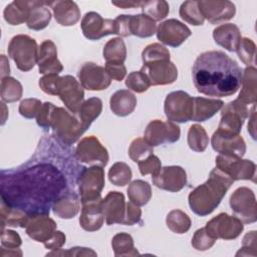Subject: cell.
Masks as SVG:
<instances>
[{"instance_id":"cell-36","label":"cell","mask_w":257,"mask_h":257,"mask_svg":"<svg viewBox=\"0 0 257 257\" xmlns=\"http://www.w3.org/2000/svg\"><path fill=\"white\" fill-rule=\"evenodd\" d=\"M102 54L106 62L123 63L126 57V48L123 40L120 37L108 40L103 47Z\"/></svg>"},{"instance_id":"cell-63","label":"cell","mask_w":257,"mask_h":257,"mask_svg":"<svg viewBox=\"0 0 257 257\" xmlns=\"http://www.w3.org/2000/svg\"><path fill=\"white\" fill-rule=\"evenodd\" d=\"M1 78H4L6 76H9V62L5 55H1Z\"/></svg>"},{"instance_id":"cell-38","label":"cell","mask_w":257,"mask_h":257,"mask_svg":"<svg viewBox=\"0 0 257 257\" xmlns=\"http://www.w3.org/2000/svg\"><path fill=\"white\" fill-rule=\"evenodd\" d=\"M46 2L43 1L42 4L33 8L26 21L27 27L32 30L44 29L51 20V13L49 9L45 6Z\"/></svg>"},{"instance_id":"cell-54","label":"cell","mask_w":257,"mask_h":257,"mask_svg":"<svg viewBox=\"0 0 257 257\" xmlns=\"http://www.w3.org/2000/svg\"><path fill=\"white\" fill-rule=\"evenodd\" d=\"M20 236L12 230H2L1 233V248L8 250H17L21 245Z\"/></svg>"},{"instance_id":"cell-53","label":"cell","mask_w":257,"mask_h":257,"mask_svg":"<svg viewBox=\"0 0 257 257\" xmlns=\"http://www.w3.org/2000/svg\"><path fill=\"white\" fill-rule=\"evenodd\" d=\"M256 231L248 232L242 242V247L239 252L236 253V256L243 255V256H256L257 255V244H256Z\"/></svg>"},{"instance_id":"cell-10","label":"cell","mask_w":257,"mask_h":257,"mask_svg":"<svg viewBox=\"0 0 257 257\" xmlns=\"http://www.w3.org/2000/svg\"><path fill=\"white\" fill-rule=\"evenodd\" d=\"M232 211L242 223H254L257 220L256 199L253 191L247 187L238 188L230 198Z\"/></svg>"},{"instance_id":"cell-52","label":"cell","mask_w":257,"mask_h":257,"mask_svg":"<svg viewBox=\"0 0 257 257\" xmlns=\"http://www.w3.org/2000/svg\"><path fill=\"white\" fill-rule=\"evenodd\" d=\"M55 105L51 102H44L42 104V107L36 117L37 124L43 128H50L53 118V113L55 109Z\"/></svg>"},{"instance_id":"cell-24","label":"cell","mask_w":257,"mask_h":257,"mask_svg":"<svg viewBox=\"0 0 257 257\" xmlns=\"http://www.w3.org/2000/svg\"><path fill=\"white\" fill-rule=\"evenodd\" d=\"M101 199L81 202V213L79 224L81 228L88 232L97 231L104 222V216L100 208Z\"/></svg>"},{"instance_id":"cell-48","label":"cell","mask_w":257,"mask_h":257,"mask_svg":"<svg viewBox=\"0 0 257 257\" xmlns=\"http://www.w3.org/2000/svg\"><path fill=\"white\" fill-rule=\"evenodd\" d=\"M125 85L127 86L128 89L138 93H142L149 89V87L151 86V83L148 76L143 71L140 70V71H133L126 76Z\"/></svg>"},{"instance_id":"cell-16","label":"cell","mask_w":257,"mask_h":257,"mask_svg":"<svg viewBox=\"0 0 257 257\" xmlns=\"http://www.w3.org/2000/svg\"><path fill=\"white\" fill-rule=\"evenodd\" d=\"M141 71L148 76L151 85L171 84L178 77V69L170 60H158L144 63Z\"/></svg>"},{"instance_id":"cell-18","label":"cell","mask_w":257,"mask_h":257,"mask_svg":"<svg viewBox=\"0 0 257 257\" xmlns=\"http://www.w3.org/2000/svg\"><path fill=\"white\" fill-rule=\"evenodd\" d=\"M26 234L37 242H47L56 231V223L49 214H31L25 223Z\"/></svg>"},{"instance_id":"cell-43","label":"cell","mask_w":257,"mask_h":257,"mask_svg":"<svg viewBox=\"0 0 257 257\" xmlns=\"http://www.w3.org/2000/svg\"><path fill=\"white\" fill-rule=\"evenodd\" d=\"M180 17L189 24L194 26L203 25L205 18L203 17L199 6L198 1H185L182 3L179 11Z\"/></svg>"},{"instance_id":"cell-7","label":"cell","mask_w":257,"mask_h":257,"mask_svg":"<svg viewBox=\"0 0 257 257\" xmlns=\"http://www.w3.org/2000/svg\"><path fill=\"white\" fill-rule=\"evenodd\" d=\"M194 97L183 90L169 93L165 99L164 109L167 118L173 122L192 120Z\"/></svg>"},{"instance_id":"cell-2","label":"cell","mask_w":257,"mask_h":257,"mask_svg":"<svg viewBox=\"0 0 257 257\" xmlns=\"http://www.w3.org/2000/svg\"><path fill=\"white\" fill-rule=\"evenodd\" d=\"M243 70L223 51L211 50L201 53L192 68L195 87L209 96H230L241 85Z\"/></svg>"},{"instance_id":"cell-30","label":"cell","mask_w":257,"mask_h":257,"mask_svg":"<svg viewBox=\"0 0 257 257\" xmlns=\"http://www.w3.org/2000/svg\"><path fill=\"white\" fill-rule=\"evenodd\" d=\"M111 111L117 116H126L131 114L137 106V97L127 89L115 91L109 100Z\"/></svg>"},{"instance_id":"cell-47","label":"cell","mask_w":257,"mask_h":257,"mask_svg":"<svg viewBox=\"0 0 257 257\" xmlns=\"http://www.w3.org/2000/svg\"><path fill=\"white\" fill-rule=\"evenodd\" d=\"M236 51L243 63H245L248 66H255L256 45L252 41V39L247 37L242 38Z\"/></svg>"},{"instance_id":"cell-62","label":"cell","mask_w":257,"mask_h":257,"mask_svg":"<svg viewBox=\"0 0 257 257\" xmlns=\"http://www.w3.org/2000/svg\"><path fill=\"white\" fill-rule=\"evenodd\" d=\"M143 4L142 1H120V2H112V5L117 6L122 9L126 8H136V7H141Z\"/></svg>"},{"instance_id":"cell-58","label":"cell","mask_w":257,"mask_h":257,"mask_svg":"<svg viewBox=\"0 0 257 257\" xmlns=\"http://www.w3.org/2000/svg\"><path fill=\"white\" fill-rule=\"evenodd\" d=\"M53 250L50 253H47V256H63V255H67V256H96V253L94 251H92L89 248H84V247H73V248H69L67 251H63L62 249H57Z\"/></svg>"},{"instance_id":"cell-15","label":"cell","mask_w":257,"mask_h":257,"mask_svg":"<svg viewBox=\"0 0 257 257\" xmlns=\"http://www.w3.org/2000/svg\"><path fill=\"white\" fill-rule=\"evenodd\" d=\"M79 82L83 88L88 90L106 89L111 82L104 67L93 62H85L78 70Z\"/></svg>"},{"instance_id":"cell-35","label":"cell","mask_w":257,"mask_h":257,"mask_svg":"<svg viewBox=\"0 0 257 257\" xmlns=\"http://www.w3.org/2000/svg\"><path fill=\"white\" fill-rule=\"evenodd\" d=\"M157 31L156 22L145 14L132 15L131 33L138 37L146 38L153 36Z\"/></svg>"},{"instance_id":"cell-55","label":"cell","mask_w":257,"mask_h":257,"mask_svg":"<svg viewBox=\"0 0 257 257\" xmlns=\"http://www.w3.org/2000/svg\"><path fill=\"white\" fill-rule=\"evenodd\" d=\"M131 18H132V15H118L115 19H113L114 34L121 37H126L132 35Z\"/></svg>"},{"instance_id":"cell-33","label":"cell","mask_w":257,"mask_h":257,"mask_svg":"<svg viewBox=\"0 0 257 257\" xmlns=\"http://www.w3.org/2000/svg\"><path fill=\"white\" fill-rule=\"evenodd\" d=\"M102 110V101L97 97H91L83 101L79 110L77 111V117L81 121L84 130L86 131L91 122L98 117Z\"/></svg>"},{"instance_id":"cell-6","label":"cell","mask_w":257,"mask_h":257,"mask_svg":"<svg viewBox=\"0 0 257 257\" xmlns=\"http://www.w3.org/2000/svg\"><path fill=\"white\" fill-rule=\"evenodd\" d=\"M249 116L247 104L239 99L230 101L222 109L221 119L216 133L221 136L235 137L240 135L244 120Z\"/></svg>"},{"instance_id":"cell-5","label":"cell","mask_w":257,"mask_h":257,"mask_svg":"<svg viewBox=\"0 0 257 257\" xmlns=\"http://www.w3.org/2000/svg\"><path fill=\"white\" fill-rule=\"evenodd\" d=\"M51 127L54 135L65 145L74 144L85 132L77 116L71 115L62 107H55Z\"/></svg>"},{"instance_id":"cell-4","label":"cell","mask_w":257,"mask_h":257,"mask_svg":"<svg viewBox=\"0 0 257 257\" xmlns=\"http://www.w3.org/2000/svg\"><path fill=\"white\" fill-rule=\"evenodd\" d=\"M8 55L21 71H29L37 63L38 46L28 35L18 34L9 42Z\"/></svg>"},{"instance_id":"cell-12","label":"cell","mask_w":257,"mask_h":257,"mask_svg":"<svg viewBox=\"0 0 257 257\" xmlns=\"http://www.w3.org/2000/svg\"><path fill=\"white\" fill-rule=\"evenodd\" d=\"M75 157L81 163L102 168L108 162L107 150L94 136L85 137L80 140L75 149Z\"/></svg>"},{"instance_id":"cell-3","label":"cell","mask_w":257,"mask_h":257,"mask_svg":"<svg viewBox=\"0 0 257 257\" xmlns=\"http://www.w3.org/2000/svg\"><path fill=\"white\" fill-rule=\"evenodd\" d=\"M233 182L219 169H213L208 180L190 193L188 199L191 210L199 216L211 214L219 206Z\"/></svg>"},{"instance_id":"cell-32","label":"cell","mask_w":257,"mask_h":257,"mask_svg":"<svg viewBox=\"0 0 257 257\" xmlns=\"http://www.w3.org/2000/svg\"><path fill=\"white\" fill-rule=\"evenodd\" d=\"M241 90L237 99L245 104H255L257 95V70L255 66H248L242 74Z\"/></svg>"},{"instance_id":"cell-46","label":"cell","mask_w":257,"mask_h":257,"mask_svg":"<svg viewBox=\"0 0 257 257\" xmlns=\"http://www.w3.org/2000/svg\"><path fill=\"white\" fill-rule=\"evenodd\" d=\"M142 58L144 63L158 60H170V51L160 43H152L143 50Z\"/></svg>"},{"instance_id":"cell-42","label":"cell","mask_w":257,"mask_h":257,"mask_svg":"<svg viewBox=\"0 0 257 257\" xmlns=\"http://www.w3.org/2000/svg\"><path fill=\"white\" fill-rule=\"evenodd\" d=\"M141 8L143 10V14H145L155 22L166 18L170 11L169 3L164 0L145 1L143 2Z\"/></svg>"},{"instance_id":"cell-60","label":"cell","mask_w":257,"mask_h":257,"mask_svg":"<svg viewBox=\"0 0 257 257\" xmlns=\"http://www.w3.org/2000/svg\"><path fill=\"white\" fill-rule=\"evenodd\" d=\"M45 248L51 250H57L62 245L65 244V235L61 231H55L54 235L45 243H43Z\"/></svg>"},{"instance_id":"cell-31","label":"cell","mask_w":257,"mask_h":257,"mask_svg":"<svg viewBox=\"0 0 257 257\" xmlns=\"http://www.w3.org/2000/svg\"><path fill=\"white\" fill-rule=\"evenodd\" d=\"M224 105L223 100L216 98H206L197 96L194 97L193 115L192 120L206 121L211 118L217 111H219Z\"/></svg>"},{"instance_id":"cell-19","label":"cell","mask_w":257,"mask_h":257,"mask_svg":"<svg viewBox=\"0 0 257 257\" xmlns=\"http://www.w3.org/2000/svg\"><path fill=\"white\" fill-rule=\"evenodd\" d=\"M80 26L84 37L89 40H98L106 35L114 34L113 20L104 19L93 11L85 13Z\"/></svg>"},{"instance_id":"cell-25","label":"cell","mask_w":257,"mask_h":257,"mask_svg":"<svg viewBox=\"0 0 257 257\" xmlns=\"http://www.w3.org/2000/svg\"><path fill=\"white\" fill-rule=\"evenodd\" d=\"M211 144L212 148L222 155L242 158L246 153V144L240 135L235 137H226L218 135L215 132L212 136Z\"/></svg>"},{"instance_id":"cell-57","label":"cell","mask_w":257,"mask_h":257,"mask_svg":"<svg viewBox=\"0 0 257 257\" xmlns=\"http://www.w3.org/2000/svg\"><path fill=\"white\" fill-rule=\"evenodd\" d=\"M141 217H142V211L140 207L135 205L132 202L126 203L125 215H124L122 225H128V226L135 225L141 221Z\"/></svg>"},{"instance_id":"cell-40","label":"cell","mask_w":257,"mask_h":257,"mask_svg":"<svg viewBox=\"0 0 257 257\" xmlns=\"http://www.w3.org/2000/svg\"><path fill=\"white\" fill-rule=\"evenodd\" d=\"M1 99L5 102H14L21 98L23 88L21 83L10 76L1 78Z\"/></svg>"},{"instance_id":"cell-56","label":"cell","mask_w":257,"mask_h":257,"mask_svg":"<svg viewBox=\"0 0 257 257\" xmlns=\"http://www.w3.org/2000/svg\"><path fill=\"white\" fill-rule=\"evenodd\" d=\"M60 76L58 74H46L39 79V86L42 91L50 95H56Z\"/></svg>"},{"instance_id":"cell-28","label":"cell","mask_w":257,"mask_h":257,"mask_svg":"<svg viewBox=\"0 0 257 257\" xmlns=\"http://www.w3.org/2000/svg\"><path fill=\"white\" fill-rule=\"evenodd\" d=\"M215 42L228 51H236L242 39L238 26L233 23H226L217 26L213 30Z\"/></svg>"},{"instance_id":"cell-49","label":"cell","mask_w":257,"mask_h":257,"mask_svg":"<svg viewBox=\"0 0 257 257\" xmlns=\"http://www.w3.org/2000/svg\"><path fill=\"white\" fill-rule=\"evenodd\" d=\"M215 241L216 240L209 235L206 228H201L195 232L192 238V246L198 251H205L210 249Z\"/></svg>"},{"instance_id":"cell-11","label":"cell","mask_w":257,"mask_h":257,"mask_svg":"<svg viewBox=\"0 0 257 257\" xmlns=\"http://www.w3.org/2000/svg\"><path fill=\"white\" fill-rule=\"evenodd\" d=\"M206 230L215 240L236 239L244 229L243 223L235 216L220 213L206 224Z\"/></svg>"},{"instance_id":"cell-29","label":"cell","mask_w":257,"mask_h":257,"mask_svg":"<svg viewBox=\"0 0 257 257\" xmlns=\"http://www.w3.org/2000/svg\"><path fill=\"white\" fill-rule=\"evenodd\" d=\"M80 200L75 192H63L53 203V213L61 219L73 218L79 211Z\"/></svg>"},{"instance_id":"cell-59","label":"cell","mask_w":257,"mask_h":257,"mask_svg":"<svg viewBox=\"0 0 257 257\" xmlns=\"http://www.w3.org/2000/svg\"><path fill=\"white\" fill-rule=\"evenodd\" d=\"M104 68L109 77L116 81L122 80L126 74V68L121 62H106Z\"/></svg>"},{"instance_id":"cell-26","label":"cell","mask_w":257,"mask_h":257,"mask_svg":"<svg viewBox=\"0 0 257 257\" xmlns=\"http://www.w3.org/2000/svg\"><path fill=\"white\" fill-rule=\"evenodd\" d=\"M46 5L52 8L55 20L62 26L74 25L80 19V10L74 1H53Z\"/></svg>"},{"instance_id":"cell-13","label":"cell","mask_w":257,"mask_h":257,"mask_svg":"<svg viewBox=\"0 0 257 257\" xmlns=\"http://www.w3.org/2000/svg\"><path fill=\"white\" fill-rule=\"evenodd\" d=\"M181 136L180 127L173 121H162L160 119L152 120L145 131L144 140L152 147L172 144L179 141Z\"/></svg>"},{"instance_id":"cell-51","label":"cell","mask_w":257,"mask_h":257,"mask_svg":"<svg viewBox=\"0 0 257 257\" xmlns=\"http://www.w3.org/2000/svg\"><path fill=\"white\" fill-rule=\"evenodd\" d=\"M139 164V170L143 176L146 175H152V178L157 176L158 173L162 169V164L160 159L155 156L154 154L145 159L144 161L138 163Z\"/></svg>"},{"instance_id":"cell-41","label":"cell","mask_w":257,"mask_h":257,"mask_svg":"<svg viewBox=\"0 0 257 257\" xmlns=\"http://www.w3.org/2000/svg\"><path fill=\"white\" fill-rule=\"evenodd\" d=\"M166 223L168 228L177 234L186 233L191 228V219L189 216L178 209L173 210L168 214Z\"/></svg>"},{"instance_id":"cell-23","label":"cell","mask_w":257,"mask_h":257,"mask_svg":"<svg viewBox=\"0 0 257 257\" xmlns=\"http://www.w3.org/2000/svg\"><path fill=\"white\" fill-rule=\"evenodd\" d=\"M37 64L39 73L58 74L63 66L57 58V49L51 40H44L38 47Z\"/></svg>"},{"instance_id":"cell-44","label":"cell","mask_w":257,"mask_h":257,"mask_svg":"<svg viewBox=\"0 0 257 257\" xmlns=\"http://www.w3.org/2000/svg\"><path fill=\"white\" fill-rule=\"evenodd\" d=\"M132 170L125 163L117 162L113 164L108 171L109 182L118 187H123L132 180Z\"/></svg>"},{"instance_id":"cell-39","label":"cell","mask_w":257,"mask_h":257,"mask_svg":"<svg viewBox=\"0 0 257 257\" xmlns=\"http://www.w3.org/2000/svg\"><path fill=\"white\" fill-rule=\"evenodd\" d=\"M209 137L205 128L198 124H192L188 132V145L191 150L197 153H202L207 149Z\"/></svg>"},{"instance_id":"cell-37","label":"cell","mask_w":257,"mask_h":257,"mask_svg":"<svg viewBox=\"0 0 257 257\" xmlns=\"http://www.w3.org/2000/svg\"><path fill=\"white\" fill-rule=\"evenodd\" d=\"M111 247L116 257L137 256L140 253L134 246V239L127 233H117L111 240Z\"/></svg>"},{"instance_id":"cell-22","label":"cell","mask_w":257,"mask_h":257,"mask_svg":"<svg viewBox=\"0 0 257 257\" xmlns=\"http://www.w3.org/2000/svg\"><path fill=\"white\" fill-rule=\"evenodd\" d=\"M125 207L126 203L122 193L116 191L108 192L100 202V208L105 218V223L107 225H122L125 215Z\"/></svg>"},{"instance_id":"cell-21","label":"cell","mask_w":257,"mask_h":257,"mask_svg":"<svg viewBox=\"0 0 257 257\" xmlns=\"http://www.w3.org/2000/svg\"><path fill=\"white\" fill-rule=\"evenodd\" d=\"M198 6L203 17L212 24L230 20L234 17L236 12L235 5L231 1L227 0L198 1Z\"/></svg>"},{"instance_id":"cell-1","label":"cell","mask_w":257,"mask_h":257,"mask_svg":"<svg viewBox=\"0 0 257 257\" xmlns=\"http://www.w3.org/2000/svg\"><path fill=\"white\" fill-rule=\"evenodd\" d=\"M66 179L52 164L1 175V202L27 215L49 214L54 201L64 192Z\"/></svg>"},{"instance_id":"cell-50","label":"cell","mask_w":257,"mask_h":257,"mask_svg":"<svg viewBox=\"0 0 257 257\" xmlns=\"http://www.w3.org/2000/svg\"><path fill=\"white\" fill-rule=\"evenodd\" d=\"M42 102L36 98H26L22 100L19 104V113L26 118L37 117L41 107Z\"/></svg>"},{"instance_id":"cell-9","label":"cell","mask_w":257,"mask_h":257,"mask_svg":"<svg viewBox=\"0 0 257 257\" xmlns=\"http://www.w3.org/2000/svg\"><path fill=\"white\" fill-rule=\"evenodd\" d=\"M216 168L228 175L233 181L251 180L255 182L256 165L250 160L219 154L216 157Z\"/></svg>"},{"instance_id":"cell-14","label":"cell","mask_w":257,"mask_h":257,"mask_svg":"<svg viewBox=\"0 0 257 257\" xmlns=\"http://www.w3.org/2000/svg\"><path fill=\"white\" fill-rule=\"evenodd\" d=\"M56 95L60 97L66 108L76 114L83 103V87L75 77L71 75L60 76Z\"/></svg>"},{"instance_id":"cell-45","label":"cell","mask_w":257,"mask_h":257,"mask_svg":"<svg viewBox=\"0 0 257 257\" xmlns=\"http://www.w3.org/2000/svg\"><path fill=\"white\" fill-rule=\"evenodd\" d=\"M153 153H154L153 147L150 146L142 138L135 139L128 148V156L136 163H140L144 161L145 159L153 155Z\"/></svg>"},{"instance_id":"cell-27","label":"cell","mask_w":257,"mask_h":257,"mask_svg":"<svg viewBox=\"0 0 257 257\" xmlns=\"http://www.w3.org/2000/svg\"><path fill=\"white\" fill-rule=\"evenodd\" d=\"M43 1H26L15 0L7 5L3 15L6 22L10 25H19L27 21L30 11L36 6L42 4Z\"/></svg>"},{"instance_id":"cell-8","label":"cell","mask_w":257,"mask_h":257,"mask_svg":"<svg viewBox=\"0 0 257 257\" xmlns=\"http://www.w3.org/2000/svg\"><path fill=\"white\" fill-rule=\"evenodd\" d=\"M80 201L101 199L100 193L104 187V171L100 166L84 168L77 179Z\"/></svg>"},{"instance_id":"cell-34","label":"cell","mask_w":257,"mask_h":257,"mask_svg":"<svg viewBox=\"0 0 257 257\" xmlns=\"http://www.w3.org/2000/svg\"><path fill=\"white\" fill-rule=\"evenodd\" d=\"M127 196L135 205L139 207L145 206L152 198L151 185L143 180H135L127 188Z\"/></svg>"},{"instance_id":"cell-20","label":"cell","mask_w":257,"mask_h":257,"mask_svg":"<svg viewBox=\"0 0 257 257\" xmlns=\"http://www.w3.org/2000/svg\"><path fill=\"white\" fill-rule=\"evenodd\" d=\"M153 184L165 191L179 192L187 184V174L182 167L167 166L152 178Z\"/></svg>"},{"instance_id":"cell-17","label":"cell","mask_w":257,"mask_h":257,"mask_svg":"<svg viewBox=\"0 0 257 257\" xmlns=\"http://www.w3.org/2000/svg\"><path fill=\"white\" fill-rule=\"evenodd\" d=\"M156 33L158 40L172 47L180 46L192 34L190 28L177 19H169L162 22L158 26Z\"/></svg>"},{"instance_id":"cell-61","label":"cell","mask_w":257,"mask_h":257,"mask_svg":"<svg viewBox=\"0 0 257 257\" xmlns=\"http://www.w3.org/2000/svg\"><path fill=\"white\" fill-rule=\"evenodd\" d=\"M251 113H249V123H248V132L251 135L252 139H256V126H255V122H256V111H255V104H253V107L250 111Z\"/></svg>"}]
</instances>
